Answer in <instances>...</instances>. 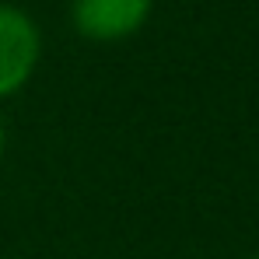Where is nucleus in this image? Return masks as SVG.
<instances>
[{"label": "nucleus", "mask_w": 259, "mask_h": 259, "mask_svg": "<svg viewBox=\"0 0 259 259\" xmlns=\"http://www.w3.org/2000/svg\"><path fill=\"white\" fill-rule=\"evenodd\" d=\"M4 151H7V123L0 116V161H4Z\"/></svg>", "instance_id": "nucleus-3"}, {"label": "nucleus", "mask_w": 259, "mask_h": 259, "mask_svg": "<svg viewBox=\"0 0 259 259\" xmlns=\"http://www.w3.org/2000/svg\"><path fill=\"white\" fill-rule=\"evenodd\" d=\"M39 60H42L39 21L18 4H0V98H14L32 84Z\"/></svg>", "instance_id": "nucleus-1"}, {"label": "nucleus", "mask_w": 259, "mask_h": 259, "mask_svg": "<svg viewBox=\"0 0 259 259\" xmlns=\"http://www.w3.org/2000/svg\"><path fill=\"white\" fill-rule=\"evenodd\" d=\"M256 259H259V252H256Z\"/></svg>", "instance_id": "nucleus-4"}, {"label": "nucleus", "mask_w": 259, "mask_h": 259, "mask_svg": "<svg viewBox=\"0 0 259 259\" xmlns=\"http://www.w3.org/2000/svg\"><path fill=\"white\" fill-rule=\"evenodd\" d=\"M151 7L154 0H70V21L88 42H126L147 25Z\"/></svg>", "instance_id": "nucleus-2"}]
</instances>
